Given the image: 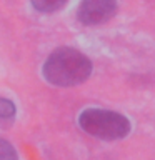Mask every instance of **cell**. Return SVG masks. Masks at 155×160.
Here are the masks:
<instances>
[{"label": "cell", "instance_id": "1", "mask_svg": "<svg viewBox=\"0 0 155 160\" xmlns=\"http://www.w3.org/2000/svg\"><path fill=\"white\" fill-rule=\"evenodd\" d=\"M92 73V62L82 52L70 47L53 50L43 63V77L57 87L83 83Z\"/></svg>", "mask_w": 155, "mask_h": 160}, {"label": "cell", "instance_id": "2", "mask_svg": "<svg viewBox=\"0 0 155 160\" xmlns=\"http://www.w3.org/2000/svg\"><path fill=\"white\" fill-rule=\"evenodd\" d=\"M78 125L83 132L102 140H118L130 132V122L125 115L103 108H85L78 115Z\"/></svg>", "mask_w": 155, "mask_h": 160}, {"label": "cell", "instance_id": "3", "mask_svg": "<svg viewBox=\"0 0 155 160\" xmlns=\"http://www.w3.org/2000/svg\"><path fill=\"white\" fill-rule=\"evenodd\" d=\"M117 12L115 0H83L77 10V17L85 25H98L110 20Z\"/></svg>", "mask_w": 155, "mask_h": 160}, {"label": "cell", "instance_id": "4", "mask_svg": "<svg viewBox=\"0 0 155 160\" xmlns=\"http://www.w3.org/2000/svg\"><path fill=\"white\" fill-rule=\"evenodd\" d=\"M33 5L35 10L38 12H43V13H52V12H57L67 3V0H30Z\"/></svg>", "mask_w": 155, "mask_h": 160}, {"label": "cell", "instance_id": "5", "mask_svg": "<svg viewBox=\"0 0 155 160\" xmlns=\"http://www.w3.org/2000/svg\"><path fill=\"white\" fill-rule=\"evenodd\" d=\"M0 160H18L15 148L5 138H0Z\"/></svg>", "mask_w": 155, "mask_h": 160}, {"label": "cell", "instance_id": "6", "mask_svg": "<svg viewBox=\"0 0 155 160\" xmlns=\"http://www.w3.org/2000/svg\"><path fill=\"white\" fill-rule=\"evenodd\" d=\"M15 115V105L7 98H0V118H12Z\"/></svg>", "mask_w": 155, "mask_h": 160}]
</instances>
